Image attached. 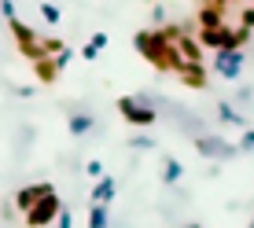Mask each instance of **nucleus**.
<instances>
[{"label": "nucleus", "instance_id": "2", "mask_svg": "<svg viewBox=\"0 0 254 228\" xmlns=\"http://www.w3.org/2000/svg\"><path fill=\"white\" fill-rule=\"evenodd\" d=\"M243 66V56L240 52H217V70H221L225 77H236Z\"/></svg>", "mask_w": 254, "mask_h": 228}, {"label": "nucleus", "instance_id": "4", "mask_svg": "<svg viewBox=\"0 0 254 228\" xmlns=\"http://www.w3.org/2000/svg\"><path fill=\"white\" fill-rule=\"evenodd\" d=\"M111 195H115V180H100V188H96L92 199H96V203H107Z\"/></svg>", "mask_w": 254, "mask_h": 228}, {"label": "nucleus", "instance_id": "6", "mask_svg": "<svg viewBox=\"0 0 254 228\" xmlns=\"http://www.w3.org/2000/svg\"><path fill=\"white\" fill-rule=\"evenodd\" d=\"M59 228H70V217L63 214V221H59Z\"/></svg>", "mask_w": 254, "mask_h": 228}, {"label": "nucleus", "instance_id": "1", "mask_svg": "<svg viewBox=\"0 0 254 228\" xmlns=\"http://www.w3.org/2000/svg\"><path fill=\"white\" fill-rule=\"evenodd\" d=\"M19 203L26 206V221L30 225H48L52 217L59 214V203H56V191L48 188V184H37V188H26L19 195Z\"/></svg>", "mask_w": 254, "mask_h": 228}, {"label": "nucleus", "instance_id": "5", "mask_svg": "<svg viewBox=\"0 0 254 228\" xmlns=\"http://www.w3.org/2000/svg\"><path fill=\"white\" fill-rule=\"evenodd\" d=\"M103 225H107V210H103V206H96L92 214H89V228H103Z\"/></svg>", "mask_w": 254, "mask_h": 228}, {"label": "nucleus", "instance_id": "3", "mask_svg": "<svg viewBox=\"0 0 254 228\" xmlns=\"http://www.w3.org/2000/svg\"><path fill=\"white\" fill-rule=\"evenodd\" d=\"M122 111H126L133 121H151V111H140V107H133L129 100H122Z\"/></svg>", "mask_w": 254, "mask_h": 228}]
</instances>
